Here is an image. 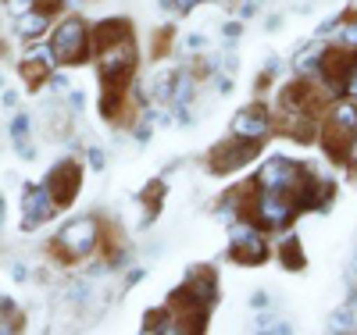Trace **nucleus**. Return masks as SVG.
I'll return each instance as SVG.
<instances>
[{
  "mask_svg": "<svg viewBox=\"0 0 357 335\" xmlns=\"http://www.w3.org/2000/svg\"><path fill=\"white\" fill-rule=\"evenodd\" d=\"M89 164H93V168H104V150H100V146L89 150Z\"/></svg>",
  "mask_w": 357,
  "mask_h": 335,
  "instance_id": "22",
  "label": "nucleus"
},
{
  "mask_svg": "<svg viewBox=\"0 0 357 335\" xmlns=\"http://www.w3.org/2000/svg\"><path fill=\"white\" fill-rule=\"evenodd\" d=\"M79 186H82V168L75 161H61L47 178V189H50L57 207H68L79 196Z\"/></svg>",
  "mask_w": 357,
  "mask_h": 335,
  "instance_id": "10",
  "label": "nucleus"
},
{
  "mask_svg": "<svg viewBox=\"0 0 357 335\" xmlns=\"http://www.w3.org/2000/svg\"><path fill=\"white\" fill-rule=\"evenodd\" d=\"M357 132V104L354 100H343V104H333V111L318 121V146L329 154L336 164H343V154Z\"/></svg>",
  "mask_w": 357,
  "mask_h": 335,
  "instance_id": "2",
  "label": "nucleus"
},
{
  "mask_svg": "<svg viewBox=\"0 0 357 335\" xmlns=\"http://www.w3.org/2000/svg\"><path fill=\"white\" fill-rule=\"evenodd\" d=\"M97 242H100V225L93 218H75L54 235V254L65 264H75V260H86L93 254Z\"/></svg>",
  "mask_w": 357,
  "mask_h": 335,
  "instance_id": "3",
  "label": "nucleus"
},
{
  "mask_svg": "<svg viewBox=\"0 0 357 335\" xmlns=\"http://www.w3.org/2000/svg\"><path fill=\"white\" fill-rule=\"evenodd\" d=\"M279 260H282V267H289V271H304L307 257H304L301 239H296V235H286V239L279 242Z\"/></svg>",
  "mask_w": 357,
  "mask_h": 335,
  "instance_id": "14",
  "label": "nucleus"
},
{
  "mask_svg": "<svg viewBox=\"0 0 357 335\" xmlns=\"http://www.w3.org/2000/svg\"><path fill=\"white\" fill-rule=\"evenodd\" d=\"M307 164H301V161H289V157H268L264 164H261V171H257V186L261 189H268V193H286L289 200H293V193L304 186V178H307Z\"/></svg>",
  "mask_w": 357,
  "mask_h": 335,
  "instance_id": "5",
  "label": "nucleus"
},
{
  "mask_svg": "<svg viewBox=\"0 0 357 335\" xmlns=\"http://www.w3.org/2000/svg\"><path fill=\"white\" fill-rule=\"evenodd\" d=\"M89 54V29L82 25V18H65L57 22V29L50 33V57L57 65H79Z\"/></svg>",
  "mask_w": 357,
  "mask_h": 335,
  "instance_id": "4",
  "label": "nucleus"
},
{
  "mask_svg": "<svg viewBox=\"0 0 357 335\" xmlns=\"http://www.w3.org/2000/svg\"><path fill=\"white\" fill-rule=\"evenodd\" d=\"M229 257L236 264H261L268 257V242L261 239L257 228H236L229 242Z\"/></svg>",
  "mask_w": 357,
  "mask_h": 335,
  "instance_id": "11",
  "label": "nucleus"
},
{
  "mask_svg": "<svg viewBox=\"0 0 357 335\" xmlns=\"http://www.w3.org/2000/svg\"><path fill=\"white\" fill-rule=\"evenodd\" d=\"M343 164H347V171L357 175V132H354V139H350V146H347V154H343Z\"/></svg>",
  "mask_w": 357,
  "mask_h": 335,
  "instance_id": "21",
  "label": "nucleus"
},
{
  "mask_svg": "<svg viewBox=\"0 0 357 335\" xmlns=\"http://www.w3.org/2000/svg\"><path fill=\"white\" fill-rule=\"evenodd\" d=\"M43 29H47V15H43V11H36V15H22V18H18V36H22V40L40 36Z\"/></svg>",
  "mask_w": 357,
  "mask_h": 335,
  "instance_id": "16",
  "label": "nucleus"
},
{
  "mask_svg": "<svg viewBox=\"0 0 357 335\" xmlns=\"http://www.w3.org/2000/svg\"><path fill=\"white\" fill-rule=\"evenodd\" d=\"M301 210H296V203L286 196V193H268V189H261L257 186V200H254V207H250V225H257V228H286Z\"/></svg>",
  "mask_w": 357,
  "mask_h": 335,
  "instance_id": "6",
  "label": "nucleus"
},
{
  "mask_svg": "<svg viewBox=\"0 0 357 335\" xmlns=\"http://www.w3.org/2000/svg\"><path fill=\"white\" fill-rule=\"evenodd\" d=\"M29 129H33L29 114H18V118L11 121V139H15V146H18L22 157H36V154H33V139H29Z\"/></svg>",
  "mask_w": 357,
  "mask_h": 335,
  "instance_id": "15",
  "label": "nucleus"
},
{
  "mask_svg": "<svg viewBox=\"0 0 357 335\" xmlns=\"http://www.w3.org/2000/svg\"><path fill=\"white\" fill-rule=\"evenodd\" d=\"M193 4H197V0H193Z\"/></svg>",
  "mask_w": 357,
  "mask_h": 335,
  "instance_id": "26",
  "label": "nucleus"
},
{
  "mask_svg": "<svg viewBox=\"0 0 357 335\" xmlns=\"http://www.w3.org/2000/svg\"><path fill=\"white\" fill-rule=\"evenodd\" d=\"M325 33H329L333 47H343V50L357 54V8H350L347 15L333 18L329 25H325Z\"/></svg>",
  "mask_w": 357,
  "mask_h": 335,
  "instance_id": "12",
  "label": "nucleus"
},
{
  "mask_svg": "<svg viewBox=\"0 0 357 335\" xmlns=\"http://www.w3.org/2000/svg\"><path fill=\"white\" fill-rule=\"evenodd\" d=\"M272 132H275V121H272V114H268L261 104H250V107H243L240 114L232 118V136H240V139L264 143Z\"/></svg>",
  "mask_w": 357,
  "mask_h": 335,
  "instance_id": "9",
  "label": "nucleus"
},
{
  "mask_svg": "<svg viewBox=\"0 0 357 335\" xmlns=\"http://www.w3.org/2000/svg\"><path fill=\"white\" fill-rule=\"evenodd\" d=\"M33 4H36V11H43V15H47V11H54L57 4H61V0H33Z\"/></svg>",
  "mask_w": 357,
  "mask_h": 335,
  "instance_id": "23",
  "label": "nucleus"
},
{
  "mask_svg": "<svg viewBox=\"0 0 357 335\" xmlns=\"http://www.w3.org/2000/svg\"><path fill=\"white\" fill-rule=\"evenodd\" d=\"M93 47H97V68L104 79V97H122L136 68V43L129 22H100L93 29Z\"/></svg>",
  "mask_w": 357,
  "mask_h": 335,
  "instance_id": "1",
  "label": "nucleus"
},
{
  "mask_svg": "<svg viewBox=\"0 0 357 335\" xmlns=\"http://www.w3.org/2000/svg\"><path fill=\"white\" fill-rule=\"evenodd\" d=\"M186 289H190L197 299H204V303H215V296H218L215 271H211V267H197L193 275H190V282H186Z\"/></svg>",
  "mask_w": 357,
  "mask_h": 335,
  "instance_id": "13",
  "label": "nucleus"
},
{
  "mask_svg": "<svg viewBox=\"0 0 357 335\" xmlns=\"http://www.w3.org/2000/svg\"><path fill=\"white\" fill-rule=\"evenodd\" d=\"M343 97H354L357 100V54L350 61V72H347V82H343Z\"/></svg>",
  "mask_w": 357,
  "mask_h": 335,
  "instance_id": "20",
  "label": "nucleus"
},
{
  "mask_svg": "<svg viewBox=\"0 0 357 335\" xmlns=\"http://www.w3.org/2000/svg\"><path fill=\"white\" fill-rule=\"evenodd\" d=\"M261 332H289V325L286 321H268V325H261Z\"/></svg>",
  "mask_w": 357,
  "mask_h": 335,
  "instance_id": "24",
  "label": "nucleus"
},
{
  "mask_svg": "<svg viewBox=\"0 0 357 335\" xmlns=\"http://www.w3.org/2000/svg\"><path fill=\"white\" fill-rule=\"evenodd\" d=\"M161 193H165V186H161V182H154V186H151V189L143 193V200H146V210H151V218L158 215V203H161Z\"/></svg>",
  "mask_w": 357,
  "mask_h": 335,
  "instance_id": "19",
  "label": "nucleus"
},
{
  "mask_svg": "<svg viewBox=\"0 0 357 335\" xmlns=\"http://www.w3.org/2000/svg\"><path fill=\"white\" fill-rule=\"evenodd\" d=\"M257 146L254 139H240V136H232V139H222L211 154H207V168H211L215 175H232V171H240L243 164H250L257 157Z\"/></svg>",
  "mask_w": 357,
  "mask_h": 335,
  "instance_id": "7",
  "label": "nucleus"
},
{
  "mask_svg": "<svg viewBox=\"0 0 357 335\" xmlns=\"http://www.w3.org/2000/svg\"><path fill=\"white\" fill-rule=\"evenodd\" d=\"M250 307H268V296L264 293H254L250 296Z\"/></svg>",
  "mask_w": 357,
  "mask_h": 335,
  "instance_id": "25",
  "label": "nucleus"
},
{
  "mask_svg": "<svg viewBox=\"0 0 357 335\" xmlns=\"http://www.w3.org/2000/svg\"><path fill=\"white\" fill-rule=\"evenodd\" d=\"M54 210H57V203H54V196H50L47 186H29L22 193V228L25 232L40 228L43 221L54 218Z\"/></svg>",
  "mask_w": 357,
  "mask_h": 335,
  "instance_id": "8",
  "label": "nucleus"
},
{
  "mask_svg": "<svg viewBox=\"0 0 357 335\" xmlns=\"http://www.w3.org/2000/svg\"><path fill=\"white\" fill-rule=\"evenodd\" d=\"M22 79H25L29 86H40V82H47V61H43V57L25 61V65H22Z\"/></svg>",
  "mask_w": 357,
  "mask_h": 335,
  "instance_id": "17",
  "label": "nucleus"
},
{
  "mask_svg": "<svg viewBox=\"0 0 357 335\" xmlns=\"http://www.w3.org/2000/svg\"><path fill=\"white\" fill-rule=\"evenodd\" d=\"M43 118L50 121V136H68V114H65L61 107L50 104V107L43 111Z\"/></svg>",
  "mask_w": 357,
  "mask_h": 335,
  "instance_id": "18",
  "label": "nucleus"
}]
</instances>
